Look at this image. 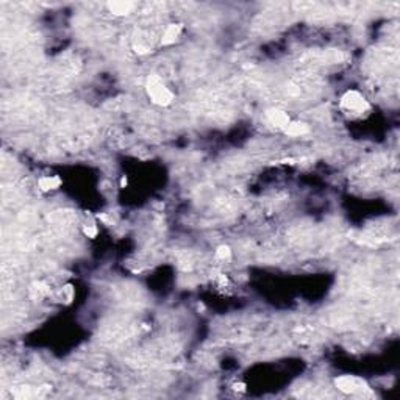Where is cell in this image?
I'll list each match as a JSON object with an SVG mask.
<instances>
[{"label": "cell", "instance_id": "1", "mask_svg": "<svg viewBox=\"0 0 400 400\" xmlns=\"http://www.w3.org/2000/svg\"><path fill=\"white\" fill-rule=\"evenodd\" d=\"M145 92L149 99L158 107H169L174 100L172 91L164 85L160 75L152 74L145 80Z\"/></svg>", "mask_w": 400, "mask_h": 400}, {"label": "cell", "instance_id": "2", "mask_svg": "<svg viewBox=\"0 0 400 400\" xmlns=\"http://www.w3.org/2000/svg\"><path fill=\"white\" fill-rule=\"evenodd\" d=\"M340 105H341L343 110H346L347 113H352V114H363L371 108V105H369L366 97L361 94V92H358L355 89H349V91L344 92Z\"/></svg>", "mask_w": 400, "mask_h": 400}, {"label": "cell", "instance_id": "3", "mask_svg": "<svg viewBox=\"0 0 400 400\" xmlns=\"http://www.w3.org/2000/svg\"><path fill=\"white\" fill-rule=\"evenodd\" d=\"M336 388L343 391L344 394H356L361 392L366 388V383L358 378V377H352V375H341L334 380Z\"/></svg>", "mask_w": 400, "mask_h": 400}, {"label": "cell", "instance_id": "4", "mask_svg": "<svg viewBox=\"0 0 400 400\" xmlns=\"http://www.w3.org/2000/svg\"><path fill=\"white\" fill-rule=\"evenodd\" d=\"M266 116H267V120L270 122L273 127L282 129V130H285V127L291 122V117H289L288 113L283 111V110H277V108L269 110Z\"/></svg>", "mask_w": 400, "mask_h": 400}, {"label": "cell", "instance_id": "5", "mask_svg": "<svg viewBox=\"0 0 400 400\" xmlns=\"http://www.w3.org/2000/svg\"><path fill=\"white\" fill-rule=\"evenodd\" d=\"M110 13H113L114 16H129L133 8H135V4L133 2H129V0H113V2H108L107 4Z\"/></svg>", "mask_w": 400, "mask_h": 400}, {"label": "cell", "instance_id": "6", "mask_svg": "<svg viewBox=\"0 0 400 400\" xmlns=\"http://www.w3.org/2000/svg\"><path fill=\"white\" fill-rule=\"evenodd\" d=\"M183 25L181 24H169L161 36V46H172L181 35Z\"/></svg>", "mask_w": 400, "mask_h": 400}, {"label": "cell", "instance_id": "7", "mask_svg": "<svg viewBox=\"0 0 400 400\" xmlns=\"http://www.w3.org/2000/svg\"><path fill=\"white\" fill-rule=\"evenodd\" d=\"M61 184H63V180H61L58 175H46V177H41L39 181H38L39 190L44 191V193L56 191Z\"/></svg>", "mask_w": 400, "mask_h": 400}, {"label": "cell", "instance_id": "8", "mask_svg": "<svg viewBox=\"0 0 400 400\" xmlns=\"http://www.w3.org/2000/svg\"><path fill=\"white\" fill-rule=\"evenodd\" d=\"M288 136H292V138H299V136H305L310 133V127L305 124V122H289V124L285 127L283 130Z\"/></svg>", "mask_w": 400, "mask_h": 400}, {"label": "cell", "instance_id": "9", "mask_svg": "<svg viewBox=\"0 0 400 400\" xmlns=\"http://www.w3.org/2000/svg\"><path fill=\"white\" fill-rule=\"evenodd\" d=\"M32 294H33V297H38V299L46 297V296L49 294V288H47L46 283H43V282H36V283L32 286Z\"/></svg>", "mask_w": 400, "mask_h": 400}, {"label": "cell", "instance_id": "10", "mask_svg": "<svg viewBox=\"0 0 400 400\" xmlns=\"http://www.w3.org/2000/svg\"><path fill=\"white\" fill-rule=\"evenodd\" d=\"M216 258L221 261H228L231 258V249L228 245H219L218 250H216Z\"/></svg>", "mask_w": 400, "mask_h": 400}, {"label": "cell", "instance_id": "11", "mask_svg": "<svg viewBox=\"0 0 400 400\" xmlns=\"http://www.w3.org/2000/svg\"><path fill=\"white\" fill-rule=\"evenodd\" d=\"M61 294H63L66 303H71L74 300V297H75V288L71 283H68V285L63 286V289H61Z\"/></svg>", "mask_w": 400, "mask_h": 400}, {"label": "cell", "instance_id": "12", "mask_svg": "<svg viewBox=\"0 0 400 400\" xmlns=\"http://www.w3.org/2000/svg\"><path fill=\"white\" fill-rule=\"evenodd\" d=\"M83 233H85L88 238L94 239V238H97V235H99V228H97V225H96L94 222H89V224H85V225H83Z\"/></svg>", "mask_w": 400, "mask_h": 400}, {"label": "cell", "instance_id": "13", "mask_svg": "<svg viewBox=\"0 0 400 400\" xmlns=\"http://www.w3.org/2000/svg\"><path fill=\"white\" fill-rule=\"evenodd\" d=\"M233 389H235V391H239V392H244V391H245V385H244V383H235V385H233Z\"/></svg>", "mask_w": 400, "mask_h": 400}]
</instances>
